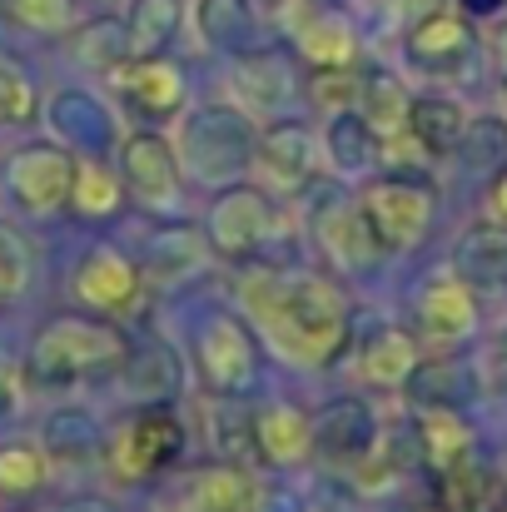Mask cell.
I'll return each instance as SVG.
<instances>
[{"label": "cell", "instance_id": "obj_1", "mask_svg": "<svg viewBox=\"0 0 507 512\" xmlns=\"http://www.w3.org/2000/svg\"><path fill=\"white\" fill-rule=\"evenodd\" d=\"M244 314L259 339L299 368L334 363L348 339V304L324 274L309 269H259L239 284Z\"/></svg>", "mask_w": 507, "mask_h": 512}, {"label": "cell", "instance_id": "obj_2", "mask_svg": "<svg viewBox=\"0 0 507 512\" xmlns=\"http://www.w3.org/2000/svg\"><path fill=\"white\" fill-rule=\"evenodd\" d=\"M130 358V339L105 324V319H90V314H60L50 319L35 343H30V363L25 373L40 383V388H70L80 378H105V373H120Z\"/></svg>", "mask_w": 507, "mask_h": 512}, {"label": "cell", "instance_id": "obj_3", "mask_svg": "<svg viewBox=\"0 0 507 512\" xmlns=\"http://www.w3.org/2000/svg\"><path fill=\"white\" fill-rule=\"evenodd\" d=\"M179 165L204 179V184H229L234 174L254 165V130L239 110L229 105H204L184 120L179 140Z\"/></svg>", "mask_w": 507, "mask_h": 512}, {"label": "cell", "instance_id": "obj_4", "mask_svg": "<svg viewBox=\"0 0 507 512\" xmlns=\"http://www.w3.org/2000/svg\"><path fill=\"white\" fill-rule=\"evenodd\" d=\"M184 423L160 408V403H150V408H140V413H130L115 433H110V443H105V463H110V473L120 478V483H145V478H155V473H165L169 463L184 453Z\"/></svg>", "mask_w": 507, "mask_h": 512}, {"label": "cell", "instance_id": "obj_5", "mask_svg": "<svg viewBox=\"0 0 507 512\" xmlns=\"http://www.w3.org/2000/svg\"><path fill=\"white\" fill-rule=\"evenodd\" d=\"M358 209L373 224L383 249H413L433 224V189H423L418 179L388 174V179H373L358 194Z\"/></svg>", "mask_w": 507, "mask_h": 512}, {"label": "cell", "instance_id": "obj_6", "mask_svg": "<svg viewBox=\"0 0 507 512\" xmlns=\"http://www.w3.org/2000/svg\"><path fill=\"white\" fill-rule=\"evenodd\" d=\"M194 358H199V373L214 393L224 398H239L254 388L259 378V343L249 339V329L229 314H214L204 329H199V343H194Z\"/></svg>", "mask_w": 507, "mask_h": 512}, {"label": "cell", "instance_id": "obj_7", "mask_svg": "<svg viewBox=\"0 0 507 512\" xmlns=\"http://www.w3.org/2000/svg\"><path fill=\"white\" fill-rule=\"evenodd\" d=\"M403 55L428 80H458V75H468V60H473V25H468V15L433 10V15L413 20L408 35H403Z\"/></svg>", "mask_w": 507, "mask_h": 512}, {"label": "cell", "instance_id": "obj_8", "mask_svg": "<svg viewBox=\"0 0 507 512\" xmlns=\"http://www.w3.org/2000/svg\"><path fill=\"white\" fill-rule=\"evenodd\" d=\"M413 319H418V343H428V348H458L478 329V289L463 274H438V279H428L418 289Z\"/></svg>", "mask_w": 507, "mask_h": 512}, {"label": "cell", "instance_id": "obj_9", "mask_svg": "<svg viewBox=\"0 0 507 512\" xmlns=\"http://www.w3.org/2000/svg\"><path fill=\"white\" fill-rule=\"evenodd\" d=\"M5 184L15 194L20 209L30 214H55L70 204V184H75V155L60 145H30L20 155H10Z\"/></svg>", "mask_w": 507, "mask_h": 512}, {"label": "cell", "instance_id": "obj_10", "mask_svg": "<svg viewBox=\"0 0 507 512\" xmlns=\"http://www.w3.org/2000/svg\"><path fill=\"white\" fill-rule=\"evenodd\" d=\"M120 179L130 184V194L145 204V209H174L179 194H184V165L179 155L169 150V140H160L155 130H135L125 145H120Z\"/></svg>", "mask_w": 507, "mask_h": 512}, {"label": "cell", "instance_id": "obj_11", "mask_svg": "<svg viewBox=\"0 0 507 512\" xmlns=\"http://www.w3.org/2000/svg\"><path fill=\"white\" fill-rule=\"evenodd\" d=\"M274 234V204L264 199V189H224L209 209V239L219 254L229 259H254Z\"/></svg>", "mask_w": 507, "mask_h": 512}, {"label": "cell", "instance_id": "obj_12", "mask_svg": "<svg viewBox=\"0 0 507 512\" xmlns=\"http://www.w3.org/2000/svg\"><path fill=\"white\" fill-rule=\"evenodd\" d=\"M140 289H145V269L125 249H115V244L90 249L80 259V269H75V299L85 309H95V314H125V309H135Z\"/></svg>", "mask_w": 507, "mask_h": 512}, {"label": "cell", "instance_id": "obj_13", "mask_svg": "<svg viewBox=\"0 0 507 512\" xmlns=\"http://www.w3.org/2000/svg\"><path fill=\"white\" fill-rule=\"evenodd\" d=\"M254 458L269 468H304L314 458V418L294 403H264L249 418Z\"/></svg>", "mask_w": 507, "mask_h": 512}, {"label": "cell", "instance_id": "obj_14", "mask_svg": "<svg viewBox=\"0 0 507 512\" xmlns=\"http://www.w3.org/2000/svg\"><path fill=\"white\" fill-rule=\"evenodd\" d=\"M115 90L120 100L140 115V120H169L184 105V75L169 65L165 55H135L115 70Z\"/></svg>", "mask_w": 507, "mask_h": 512}, {"label": "cell", "instance_id": "obj_15", "mask_svg": "<svg viewBox=\"0 0 507 512\" xmlns=\"http://www.w3.org/2000/svg\"><path fill=\"white\" fill-rule=\"evenodd\" d=\"M254 165L269 189L299 194L314 174V135L299 120H279V125H269L264 140H254Z\"/></svg>", "mask_w": 507, "mask_h": 512}, {"label": "cell", "instance_id": "obj_16", "mask_svg": "<svg viewBox=\"0 0 507 512\" xmlns=\"http://www.w3.org/2000/svg\"><path fill=\"white\" fill-rule=\"evenodd\" d=\"M373 438H378V423L358 398H334L329 408L314 413V453L334 458L343 468H353L373 448Z\"/></svg>", "mask_w": 507, "mask_h": 512}, {"label": "cell", "instance_id": "obj_17", "mask_svg": "<svg viewBox=\"0 0 507 512\" xmlns=\"http://www.w3.org/2000/svg\"><path fill=\"white\" fill-rule=\"evenodd\" d=\"M189 512H264V488L244 463H209L189 478Z\"/></svg>", "mask_w": 507, "mask_h": 512}, {"label": "cell", "instance_id": "obj_18", "mask_svg": "<svg viewBox=\"0 0 507 512\" xmlns=\"http://www.w3.org/2000/svg\"><path fill=\"white\" fill-rule=\"evenodd\" d=\"M229 90L244 110H279L294 100V70L269 50H239L229 65Z\"/></svg>", "mask_w": 507, "mask_h": 512}, {"label": "cell", "instance_id": "obj_19", "mask_svg": "<svg viewBox=\"0 0 507 512\" xmlns=\"http://www.w3.org/2000/svg\"><path fill=\"white\" fill-rule=\"evenodd\" d=\"M423 363V343L403 329H378L373 339L358 348V378L368 388H408V378L418 373Z\"/></svg>", "mask_w": 507, "mask_h": 512}, {"label": "cell", "instance_id": "obj_20", "mask_svg": "<svg viewBox=\"0 0 507 512\" xmlns=\"http://www.w3.org/2000/svg\"><path fill=\"white\" fill-rule=\"evenodd\" d=\"M453 274H463L473 289H507V224L483 219L473 224L453 249Z\"/></svg>", "mask_w": 507, "mask_h": 512}, {"label": "cell", "instance_id": "obj_21", "mask_svg": "<svg viewBox=\"0 0 507 512\" xmlns=\"http://www.w3.org/2000/svg\"><path fill=\"white\" fill-rule=\"evenodd\" d=\"M319 244L343 269H368L383 254V244H378V234H373V224L363 219L358 204H329L319 214Z\"/></svg>", "mask_w": 507, "mask_h": 512}, {"label": "cell", "instance_id": "obj_22", "mask_svg": "<svg viewBox=\"0 0 507 512\" xmlns=\"http://www.w3.org/2000/svg\"><path fill=\"white\" fill-rule=\"evenodd\" d=\"M413 438H418L423 458H428L438 473L453 468V463H463V458L473 453V423H468L458 408H448V403H428V408L418 413V423H413Z\"/></svg>", "mask_w": 507, "mask_h": 512}, {"label": "cell", "instance_id": "obj_23", "mask_svg": "<svg viewBox=\"0 0 507 512\" xmlns=\"http://www.w3.org/2000/svg\"><path fill=\"white\" fill-rule=\"evenodd\" d=\"M463 125H468V110H463L458 100H448V95H423V100H413V110H408V135H413V145H418L428 160L453 155L458 140H463Z\"/></svg>", "mask_w": 507, "mask_h": 512}, {"label": "cell", "instance_id": "obj_24", "mask_svg": "<svg viewBox=\"0 0 507 512\" xmlns=\"http://www.w3.org/2000/svg\"><path fill=\"white\" fill-rule=\"evenodd\" d=\"M329 145V165L338 174H348V179H363V174L373 170L378 160H383V145H378V130L358 115V110H338L334 120H329V135H324Z\"/></svg>", "mask_w": 507, "mask_h": 512}, {"label": "cell", "instance_id": "obj_25", "mask_svg": "<svg viewBox=\"0 0 507 512\" xmlns=\"http://www.w3.org/2000/svg\"><path fill=\"white\" fill-rule=\"evenodd\" d=\"M50 125L70 140V150H85V145H105L110 140V110L100 100H90L85 90H60L55 105H50Z\"/></svg>", "mask_w": 507, "mask_h": 512}, {"label": "cell", "instance_id": "obj_26", "mask_svg": "<svg viewBox=\"0 0 507 512\" xmlns=\"http://www.w3.org/2000/svg\"><path fill=\"white\" fill-rule=\"evenodd\" d=\"M299 50L314 70H329V65H353L358 60V30L338 15V10H324L314 20H304L299 30Z\"/></svg>", "mask_w": 507, "mask_h": 512}, {"label": "cell", "instance_id": "obj_27", "mask_svg": "<svg viewBox=\"0 0 507 512\" xmlns=\"http://www.w3.org/2000/svg\"><path fill=\"white\" fill-rule=\"evenodd\" d=\"M443 512H498L503 508V483L483 463H453L443 468Z\"/></svg>", "mask_w": 507, "mask_h": 512}, {"label": "cell", "instance_id": "obj_28", "mask_svg": "<svg viewBox=\"0 0 507 512\" xmlns=\"http://www.w3.org/2000/svg\"><path fill=\"white\" fill-rule=\"evenodd\" d=\"M70 204L85 219H110L125 204V184H120V174L110 170L105 160H85L80 155L75 160V184H70Z\"/></svg>", "mask_w": 507, "mask_h": 512}, {"label": "cell", "instance_id": "obj_29", "mask_svg": "<svg viewBox=\"0 0 507 512\" xmlns=\"http://www.w3.org/2000/svg\"><path fill=\"white\" fill-rule=\"evenodd\" d=\"M358 105H363L358 115H363L378 135H403V130H408V110H413V100H408V90H403L398 75H383V70L363 75Z\"/></svg>", "mask_w": 507, "mask_h": 512}, {"label": "cell", "instance_id": "obj_30", "mask_svg": "<svg viewBox=\"0 0 507 512\" xmlns=\"http://www.w3.org/2000/svg\"><path fill=\"white\" fill-rule=\"evenodd\" d=\"M125 373H130V393L135 398H145V403H160L169 393H179V378H184V368H179V358H174V348L169 343H150V348H130V358H125Z\"/></svg>", "mask_w": 507, "mask_h": 512}, {"label": "cell", "instance_id": "obj_31", "mask_svg": "<svg viewBox=\"0 0 507 512\" xmlns=\"http://www.w3.org/2000/svg\"><path fill=\"white\" fill-rule=\"evenodd\" d=\"M199 35L214 45V50H254V15H249V0H199Z\"/></svg>", "mask_w": 507, "mask_h": 512}, {"label": "cell", "instance_id": "obj_32", "mask_svg": "<svg viewBox=\"0 0 507 512\" xmlns=\"http://www.w3.org/2000/svg\"><path fill=\"white\" fill-rule=\"evenodd\" d=\"M179 20H184V5L179 0H135L125 30H130V50L135 55H160L169 40L179 35Z\"/></svg>", "mask_w": 507, "mask_h": 512}, {"label": "cell", "instance_id": "obj_33", "mask_svg": "<svg viewBox=\"0 0 507 512\" xmlns=\"http://www.w3.org/2000/svg\"><path fill=\"white\" fill-rule=\"evenodd\" d=\"M75 55H80V65L115 75V70L135 55L125 20H90V25H80V30H75Z\"/></svg>", "mask_w": 507, "mask_h": 512}, {"label": "cell", "instance_id": "obj_34", "mask_svg": "<svg viewBox=\"0 0 507 512\" xmlns=\"http://www.w3.org/2000/svg\"><path fill=\"white\" fill-rule=\"evenodd\" d=\"M50 483V458L45 448H30V443H5L0 448V498H30Z\"/></svg>", "mask_w": 507, "mask_h": 512}, {"label": "cell", "instance_id": "obj_35", "mask_svg": "<svg viewBox=\"0 0 507 512\" xmlns=\"http://www.w3.org/2000/svg\"><path fill=\"white\" fill-rule=\"evenodd\" d=\"M453 155H458L468 170L498 174L507 165V120H498V115L468 120V125H463V140H458Z\"/></svg>", "mask_w": 507, "mask_h": 512}, {"label": "cell", "instance_id": "obj_36", "mask_svg": "<svg viewBox=\"0 0 507 512\" xmlns=\"http://www.w3.org/2000/svg\"><path fill=\"white\" fill-rule=\"evenodd\" d=\"M95 448H100V433H95V423L85 413H55L45 423V458L50 463H60V458L85 463Z\"/></svg>", "mask_w": 507, "mask_h": 512}, {"label": "cell", "instance_id": "obj_37", "mask_svg": "<svg viewBox=\"0 0 507 512\" xmlns=\"http://www.w3.org/2000/svg\"><path fill=\"white\" fill-rule=\"evenodd\" d=\"M199 259H204V244H199V234H189V229H165V234H155V244H150V274L155 279H179V274H194L199 269Z\"/></svg>", "mask_w": 507, "mask_h": 512}, {"label": "cell", "instance_id": "obj_38", "mask_svg": "<svg viewBox=\"0 0 507 512\" xmlns=\"http://www.w3.org/2000/svg\"><path fill=\"white\" fill-rule=\"evenodd\" d=\"M358 90H363L358 65H329V70H314V75H309V95H314V105H324L329 115L353 110V105H358Z\"/></svg>", "mask_w": 507, "mask_h": 512}, {"label": "cell", "instance_id": "obj_39", "mask_svg": "<svg viewBox=\"0 0 507 512\" xmlns=\"http://www.w3.org/2000/svg\"><path fill=\"white\" fill-rule=\"evenodd\" d=\"M35 110H40V100H35L30 75L10 55H0V125H25V120H35Z\"/></svg>", "mask_w": 507, "mask_h": 512}, {"label": "cell", "instance_id": "obj_40", "mask_svg": "<svg viewBox=\"0 0 507 512\" xmlns=\"http://www.w3.org/2000/svg\"><path fill=\"white\" fill-rule=\"evenodd\" d=\"M15 25L35 30V35H65L75 25V0H5Z\"/></svg>", "mask_w": 507, "mask_h": 512}, {"label": "cell", "instance_id": "obj_41", "mask_svg": "<svg viewBox=\"0 0 507 512\" xmlns=\"http://www.w3.org/2000/svg\"><path fill=\"white\" fill-rule=\"evenodd\" d=\"M20 289H25V244L10 229H0V304L15 299Z\"/></svg>", "mask_w": 507, "mask_h": 512}, {"label": "cell", "instance_id": "obj_42", "mask_svg": "<svg viewBox=\"0 0 507 512\" xmlns=\"http://www.w3.org/2000/svg\"><path fill=\"white\" fill-rule=\"evenodd\" d=\"M383 10L408 30L413 20H423V15H433V10H443V0H383Z\"/></svg>", "mask_w": 507, "mask_h": 512}, {"label": "cell", "instance_id": "obj_43", "mask_svg": "<svg viewBox=\"0 0 507 512\" xmlns=\"http://www.w3.org/2000/svg\"><path fill=\"white\" fill-rule=\"evenodd\" d=\"M15 393H20V368H15L10 353H0V408L15 403Z\"/></svg>", "mask_w": 507, "mask_h": 512}, {"label": "cell", "instance_id": "obj_44", "mask_svg": "<svg viewBox=\"0 0 507 512\" xmlns=\"http://www.w3.org/2000/svg\"><path fill=\"white\" fill-rule=\"evenodd\" d=\"M488 209H493V219H503V224H507V165L493 174V194H488Z\"/></svg>", "mask_w": 507, "mask_h": 512}, {"label": "cell", "instance_id": "obj_45", "mask_svg": "<svg viewBox=\"0 0 507 512\" xmlns=\"http://www.w3.org/2000/svg\"><path fill=\"white\" fill-rule=\"evenodd\" d=\"M503 5L507 0H463V15H468V20H498Z\"/></svg>", "mask_w": 507, "mask_h": 512}, {"label": "cell", "instance_id": "obj_46", "mask_svg": "<svg viewBox=\"0 0 507 512\" xmlns=\"http://www.w3.org/2000/svg\"><path fill=\"white\" fill-rule=\"evenodd\" d=\"M493 60H498V70H503V80H507V20L493 30Z\"/></svg>", "mask_w": 507, "mask_h": 512}, {"label": "cell", "instance_id": "obj_47", "mask_svg": "<svg viewBox=\"0 0 507 512\" xmlns=\"http://www.w3.org/2000/svg\"><path fill=\"white\" fill-rule=\"evenodd\" d=\"M309 512H358L348 498H319V503H309Z\"/></svg>", "mask_w": 507, "mask_h": 512}, {"label": "cell", "instance_id": "obj_48", "mask_svg": "<svg viewBox=\"0 0 507 512\" xmlns=\"http://www.w3.org/2000/svg\"><path fill=\"white\" fill-rule=\"evenodd\" d=\"M314 5H324V10H348V5H358V0H314Z\"/></svg>", "mask_w": 507, "mask_h": 512}, {"label": "cell", "instance_id": "obj_49", "mask_svg": "<svg viewBox=\"0 0 507 512\" xmlns=\"http://www.w3.org/2000/svg\"><path fill=\"white\" fill-rule=\"evenodd\" d=\"M503 383H507V343H503Z\"/></svg>", "mask_w": 507, "mask_h": 512}, {"label": "cell", "instance_id": "obj_50", "mask_svg": "<svg viewBox=\"0 0 507 512\" xmlns=\"http://www.w3.org/2000/svg\"><path fill=\"white\" fill-rule=\"evenodd\" d=\"M5 512H30V508H5Z\"/></svg>", "mask_w": 507, "mask_h": 512}, {"label": "cell", "instance_id": "obj_51", "mask_svg": "<svg viewBox=\"0 0 507 512\" xmlns=\"http://www.w3.org/2000/svg\"><path fill=\"white\" fill-rule=\"evenodd\" d=\"M75 512H100V508H75Z\"/></svg>", "mask_w": 507, "mask_h": 512}, {"label": "cell", "instance_id": "obj_52", "mask_svg": "<svg viewBox=\"0 0 507 512\" xmlns=\"http://www.w3.org/2000/svg\"><path fill=\"white\" fill-rule=\"evenodd\" d=\"M498 512H507V503H503V508H498Z\"/></svg>", "mask_w": 507, "mask_h": 512}, {"label": "cell", "instance_id": "obj_53", "mask_svg": "<svg viewBox=\"0 0 507 512\" xmlns=\"http://www.w3.org/2000/svg\"><path fill=\"white\" fill-rule=\"evenodd\" d=\"M433 512H443V508H433Z\"/></svg>", "mask_w": 507, "mask_h": 512}]
</instances>
